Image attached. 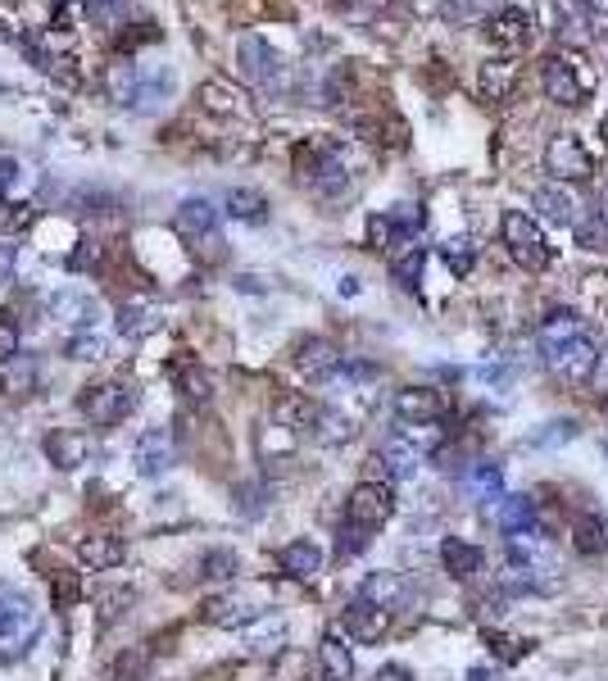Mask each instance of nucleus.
I'll return each mask as SVG.
<instances>
[{
    "mask_svg": "<svg viewBox=\"0 0 608 681\" xmlns=\"http://www.w3.org/2000/svg\"><path fill=\"white\" fill-rule=\"evenodd\" d=\"M160 323H164V314L155 305H123L119 318H113V332L128 336V340H141L150 332H160Z\"/></svg>",
    "mask_w": 608,
    "mask_h": 681,
    "instance_id": "2f4dec72",
    "label": "nucleus"
},
{
    "mask_svg": "<svg viewBox=\"0 0 608 681\" xmlns=\"http://www.w3.org/2000/svg\"><path fill=\"white\" fill-rule=\"evenodd\" d=\"M14 182H19V160L14 155H0V196H6Z\"/></svg>",
    "mask_w": 608,
    "mask_h": 681,
    "instance_id": "5fc2aeb1",
    "label": "nucleus"
},
{
    "mask_svg": "<svg viewBox=\"0 0 608 681\" xmlns=\"http://www.w3.org/2000/svg\"><path fill=\"white\" fill-rule=\"evenodd\" d=\"M78 409H83V419H87L91 428H119L128 413L137 409V396H132L123 382H96V387L83 391Z\"/></svg>",
    "mask_w": 608,
    "mask_h": 681,
    "instance_id": "20e7f679",
    "label": "nucleus"
},
{
    "mask_svg": "<svg viewBox=\"0 0 608 681\" xmlns=\"http://www.w3.org/2000/svg\"><path fill=\"white\" fill-rule=\"evenodd\" d=\"M573 227H577V246H586V250H608V218H604L599 205L590 209V218H582V223H573Z\"/></svg>",
    "mask_w": 608,
    "mask_h": 681,
    "instance_id": "37998d69",
    "label": "nucleus"
},
{
    "mask_svg": "<svg viewBox=\"0 0 608 681\" xmlns=\"http://www.w3.org/2000/svg\"><path fill=\"white\" fill-rule=\"evenodd\" d=\"M372 681H413V672L400 668V663H382V668L372 672Z\"/></svg>",
    "mask_w": 608,
    "mask_h": 681,
    "instance_id": "6e6d98bb",
    "label": "nucleus"
},
{
    "mask_svg": "<svg viewBox=\"0 0 608 681\" xmlns=\"http://www.w3.org/2000/svg\"><path fill=\"white\" fill-rule=\"evenodd\" d=\"M531 205H536V214L531 218H545V223H554V227H573L577 223V201L563 192L558 182H550V186H536V192H531Z\"/></svg>",
    "mask_w": 608,
    "mask_h": 681,
    "instance_id": "aec40b11",
    "label": "nucleus"
},
{
    "mask_svg": "<svg viewBox=\"0 0 608 681\" xmlns=\"http://www.w3.org/2000/svg\"><path fill=\"white\" fill-rule=\"evenodd\" d=\"M78 559H83V568L109 573V568H119V563H123V541H119V537H109V532H91V537L78 541Z\"/></svg>",
    "mask_w": 608,
    "mask_h": 681,
    "instance_id": "4be33fe9",
    "label": "nucleus"
},
{
    "mask_svg": "<svg viewBox=\"0 0 608 681\" xmlns=\"http://www.w3.org/2000/svg\"><path fill=\"white\" fill-rule=\"evenodd\" d=\"M377 464L387 468L391 482H409L417 473V464H423V445H417L409 432H395V436H387L382 445H377Z\"/></svg>",
    "mask_w": 608,
    "mask_h": 681,
    "instance_id": "2eb2a0df",
    "label": "nucleus"
},
{
    "mask_svg": "<svg viewBox=\"0 0 608 681\" xmlns=\"http://www.w3.org/2000/svg\"><path fill=\"white\" fill-rule=\"evenodd\" d=\"M504 10V0H445L441 14L449 28H477L486 19H496Z\"/></svg>",
    "mask_w": 608,
    "mask_h": 681,
    "instance_id": "cd10ccee",
    "label": "nucleus"
},
{
    "mask_svg": "<svg viewBox=\"0 0 608 681\" xmlns=\"http://www.w3.org/2000/svg\"><path fill=\"white\" fill-rule=\"evenodd\" d=\"M241 73L254 87H278L286 64H282V55L269 42H259V36H241Z\"/></svg>",
    "mask_w": 608,
    "mask_h": 681,
    "instance_id": "ddd939ff",
    "label": "nucleus"
},
{
    "mask_svg": "<svg viewBox=\"0 0 608 681\" xmlns=\"http://www.w3.org/2000/svg\"><path fill=\"white\" fill-rule=\"evenodd\" d=\"M500 237H504V246H509L513 263H522L526 273H545L550 263H554V246L545 241L541 223L531 218V214H522V209H509V214H504V223H500Z\"/></svg>",
    "mask_w": 608,
    "mask_h": 681,
    "instance_id": "7ed1b4c3",
    "label": "nucleus"
},
{
    "mask_svg": "<svg viewBox=\"0 0 608 681\" xmlns=\"http://www.w3.org/2000/svg\"><path fill=\"white\" fill-rule=\"evenodd\" d=\"M318 409H323V404L304 400V396H286V400H278V423H282V428H295V432H314Z\"/></svg>",
    "mask_w": 608,
    "mask_h": 681,
    "instance_id": "e433bc0d",
    "label": "nucleus"
},
{
    "mask_svg": "<svg viewBox=\"0 0 608 681\" xmlns=\"http://www.w3.org/2000/svg\"><path fill=\"white\" fill-rule=\"evenodd\" d=\"M78 599H83V582H78V573H64V568H55V573H51V604H55L59 614H68Z\"/></svg>",
    "mask_w": 608,
    "mask_h": 681,
    "instance_id": "a19ab883",
    "label": "nucleus"
},
{
    "mask_svg": "<svg viewBox=\"0 0 608 681\" xmlns=\"http://www.w3.org/2000/svg\"><path fill=\"white\" fill-rule=\"evenodd\" d=\"M200 618L209 627H232V631H241V627H250L259 618V609H254L250 599H241V595H214V599L200 604Z\"/></svg>",
    "mask_w": 608,
    "mask_h": 681,
    "instance_id": "f3484780",
    "label": "nucleus"
},
{
    "mask_svg": "<svg viewBox=\"0 0 608 681\" xmlns=\"http://www.w3.org/2000/svg\"><path fill=\"white\" fill-rule=\"evenodd\" d=\"M42 640V614L32 609L28 591L0 582V663H19Z\"/></svg>",
    "mask_w": 608,
    "mask_h": 681,
    "instance_id": "f03ea898",
    "label": "nucleus"
},
{
    "mask_svg": "<svg viewBox=\"0 0 608 681\" xmlns=\"http://www.w3.org/2000/svg\"><path fill=\"white\" fill-rule=\"evenodd\" d=\"M177 233L192 246H214L218 241V209L205 196H192L177 205ZM222 246V241H218Z\"/></svg>",
    "mask_w": 608,
    "mask_h": 681,
    "instance_id": "4468645a",
    "label": "nucleus"
},
{
    "mask_svg": "<svg viewBox=\"0 0 608 681\" xmlns=\"http://www.w3.org/2000/svg\"><path fill=\"white\" fill-rule=\"evenodd\" d=\"M545 169H550L558 182H590V177H595V155L586 150L582 137L558 132V137L545 145Z\"/></svg>",
    "mask_w": 608,
    "mask_h": 681,
    "instance_id": "423d86ee",
    "label": "nucleus"
},
{
    "mask_svg": "<svg viewBox=\"0 0 608 681\" xmlns=\"http://www.w3.org/2000/svg\"><path fill=\"white\" fill-rule=\"evenodd\" d=\"M295 372L304 382H332L340 372V350L327 336H304V340H295Z\"/></svg>",
    "mask_w": 608,
    "mask_h": 681,
    "instance_id": "1a4fd4ad",
    "label": "nucleus"
},
{
    "mask_svg": "<svg viewBox=\"0 0 608 681\" xmlns=\"http://www.w3.org/2000/svg\"><path fill=\"white\" fill-rule=\"evenodd\" d=\"M577 6H604V0H577Z\"/></svg>",
    "mask_w": 608,
    "mask_h": 681,
    "instance_id": "052dcab7",
    "label": "nucleus"
},
{
    "mask_svg": "<svg viewBox=\"0 0 608 681\" xmlns=\"http://www.w3.org/2000/svg\"><path fill=\"white\" fill-rule=\"evenodd\" d=\"M42 450H46V460H51L59 473H73V468H83V464L91 460V441H87L83 432H73V428H55V432H46Z\"/></svg>",
    "mask_w": 608,
    "mask_h": 681,
    "instance_id": "dca6fc26",
    "label": "nucleus"
},
{
    "mask_svg": "<svg viewBox=\"0 0 608 681\" xmlns=\"http://www.w3.org/2000/svg\"><path fill=\"white\" fill-rule=\"evenodd\" d=\"M51 314H55V318H68V323H78V327H83V323H96V305H91L83 291H73V287L51 295Z\"/></svg>",
    "mask_w": 608,
    "mask_h": 681,
    "instance_id": "c9c22d12",
    "label": "nucleus"
},
{
    "mask_svg": "<svg viewBox=\"0 0 608 681\" xmlns=\"http://www.w3.org/2000/svg\"><path fill=\"white\" fill-rule=\"evenodd\" d=\"M19 340H23V332H19L14 310H0V364H10L19 355Z\"/></svg>",
    "mask_w": 608,
    "mask_h": 681,
    "instance_id": "a18cd8bd",
    "label": "nucleus"
},
{
    "mask_svg": "<svg viewBox=\"0 0 608 681\" xmlns=\"http://www.w3.org/2000/svg\"><path fill=\"white\" fill-rule=\"evenodd\" d=\"M278 563H282L286 577L310 582V577H318V568H323V550H318L314 541H291V545H282Z\"/></svg>",
    "mask_w": 608,
    "mask_h": 681,
    "instance_id": "a878e982",
    "label": "nucleus"
},
{
    "mask_svg": "<svg viewBox=\"0 0 608 681\" xmlns=\"http://www.w3.org/2000/svg\"><path fill=\"white\" fill-rule=\"evenodd\" d=\"M64 355H68V359H100V355H105V332H100V323L73 327Z\"/></svg>",
    "mask_w": 608,
    "mask_h": 681,
    "instance_id": "4c0bfd02",
    "label": "nucleus"
},
{
    "mask_svg": "<svg viewBox=\"0 0 608 681\" xmlns=\"http://www.w3.org/2000/svg\"><path fill=\"white\" fill-rule=\"evenodd\" d=\"M477 83H481L486 100H509L513 87H518V64L513 60H486L481 73H477Z\"/></svg>",
    "mask_w": 608,
    "mask_h": 681,
    "instance_id": "c85d7f7f",
    "label": "nucleus"
},
{
    "mask_svg": "<svg viewBox=\"0 0 608 681\" xmlns=\"http://www.w3.org/2000/svg\"><path fill=\"white\" fill-rule=\"evenodd\" d=\"M222 209L232 214L237 223H250V227L269 223V196L254 192V186H232V192H227V201H222Z\"/></svg>",
    "mask_w": 608,
    "mask_h": 681,
    "instance_id": "bb28decb",
    "label": "nucleus"
},
{
    "mask_svg": "<svg viewBox=\"0 0 608 681\" xmlns=\"http://www.w3.org/2000/svg\"><path fill=\"white\" fill-rule=\"evenodd\" d=\"M391 514H395V490L387 482H359L346 500V522L359 527V532H377Z\"/></svg>",
    "mask_w": 608,
    "mask_h": 681,
    "instance_id": "39448f33",
    "label": "nucleus"
},
{
    "mask_svg": "<svg viewBox=\"0 0 608 681\" xmlns=\"http://www.w3.org/2000/svg\"><path fill=\"white\" fill-rule=\"evenodd\" d=\"M423 263H427V246H423V241H404V246L391 250V278H395L404 291H413L417 278H423Z\"/></svg>",
    "mask_w": 608,
    "mask_h": 681,
    "instance_id": "c756f323",
    "label": "nucleus"
},
{
    "mask_svg": "<svg viewBox=\"0 0 608 681\" xmlns=\"http://www.w3.org/2000/svg\"><path fill=\"white\" fill-rule=\"evenodd\" d=\"M295 177L310 186L318 201H340L350 192V164L340 155L336 137H314L295 150Z\"/></svg>",
    "mask_w": 608,
    "mask_h": 681,
    "instance_id": "f257e3e1",
    "label": "nucleus"
},
{
    "mask_svg": "<svg viewBox=\"0 0 608 681\" xmlns=\"http://www.w3.org/2000/svg\"><path fill=\"white\" fill-rule=\"evenodd\" d=\"M246 631V640H250V650L254 655H278L282 646H286V623L278 618V614H269V618H254L250 627H241Z\"/></svg>",
    "mask_w": 608,
    "mask_h": 681,
    "instance_id": "473e14b6",
    "label": "nucleus"
},
{
    "mask_svg": "<svg viewBox=\"0 0 608 681\" xmlns=\"http://www.w3.org/2000/svg\"><path fill=\"white\" fill-rule=\"evenodd\" d=\"M32 223V205H0V227L14 233V227H28Z\"/></svg>",
    "mask_w": 608,
    "mask_h": 681,
    "instance_id": "603ef678",
    "label": "nucleus"
},
{
    "mask_svg": "<svg viewBox=\"0 0 608 681\" xmlns=\"http://www.w3.org/2000/svg\"><path fill=\"white\" fill-rule=\"evenodd\" d=\"M318 663H323L327 681H350V677H355V655H350V646H346V636L327 631L323 646H318Z\"/></svg>",
    "mask_w": 608,
    "mask_h": 681,
    "instance_id": "7c9ffc66",
    "label": "nucleus"
},
{
    "mask_svg": "<svg viewBox=\"0 0 608 681\" xmlns=\"http://www.w3.org/2000/svg\"><path fill=\"white\" fill-rule=\"evenodd\" d=\"M573 545H577L582 559L604 554V550H608V518L595 514V509H582L577 522H573Z\"/></svg>",
    "mask_w": 608,
    "mask_h": 681,
    "instance_id": "b1692460",
    "label": "nucleus"
},
{
    "mask_svg": "<svg viewBox=\"0 0 608 681\" xmlns=\"http://www.w3.org/2000/svg\"><path fill=\"white\" fill-rule=\"evenodd\" d=\"M468 490H473V500H500V490H504V468L496 460H477L473 473H468Z\"/></svg>",
    "mask_w": 608,
    "mask_h": 681,
    "instance_id": "72a5a7b5",
    "label": "nucleus"
},
{
    "mask_svg": "<svg viewBox=\"0 0 608 681\" xmlns=\"http://www.w3.org/2000/svg\"><path fill=\"white\" fill-rule=\"evenodd\" d=\"M590 387L608 400V355H599V364H595V372H590Z\"/></svg>",
    "mask_w": 608,
    "mask_h": 681,
    "instance_id": "4d7b16f0",
    "label": "nucleus"
},
{
    "mask_svg": "<svg viewBox=\"0 0 608 681\" xmlns=\"http://www.w3.org/2000/svg\"><path fill=\"white\" fill-rule=\"evenodd\" d=\"M573 436H577V423H573V419H563V423H545L541 432H531V445L550 450V445H567Z\"/></svg>",
    "mask_w": 608,
    "mask_h": 681,
    "instance_id": "49530a36",
    "label": "nucleus"
},
{
    "mask_svg": "<svg viewBox=\"0 0 608 681\" xmlns=\"http://www.w3.org/2000/svg\"><path fill=\"white\" fill-rule=\"evenodd\" d=\"M96 259H100V246L96 241H78V250L68 255V269L73 273H87V269H96Z\"/></svg>",
    "mask_w": 608,
    "mask_h": 681,
    "instance_id": "3c124183",
    "label": "nucleus"
},
{
    "mask_svg": "<svg viewBox=\"0 0 608 681\" xmlns=\"http://www.w3.org/2000/svg\"><path fill=\"white\" fill-rule=\"evenodd\" d=\"M350 436H355V423L346 419V413H336V409H318L314 441H323V445H346Z\"/></svg>",
    "mask_w": 608,
    "mask_h": 681,
    "instance_id": "58836bf2",
    "label": "nucleus"
},
{
    "mask_svg": "<svg viewBox=\"0 0 608 681\" xmlns=\"http://www.w3.org/2000/svg\"><path fill=\"white\" fill-rule=\"evenodd\" d=\"M177 464V445L169 428H145L137 436V473L141 477H164Z\"/></svg>",
    "mask_w": 608,
    "mask_h": 681,
    "instance_id": "9b49d317",
    "label": "nucleus"
},
{
    "mask_svg": "<svg viewBox=\"0 0 608 681\" xmlns=\"http://www.w3.org/2000/svg\"><path fill=\"white\" fill-rule=\"evenodd\" d=\"M0 96H6V87H0Z\"/></svg>",
    "mask_w": 608,
    "mask_h": 681,
    "instance_id": "680f3d73",
    "label": "nucleus"
},
{
    "mask_svg": "<svg viewBox=\"0 0 608 681\" xmlns=\"http://www.w3.org/2000/svg\"><path fill=\"white\" fill-rule=\"evenodd\" d=\"M10 269H14V246H0V282L10 278Z\"/></svg>",
    "mask_w": 608,
    "mask_h": 681,
    "instance_id": "13d9d810",
    "label": "nucleus"
},
{
    "mask_svg": "<svg viewBox=\"0 0 608 681\" xmlns=\"http://www.w3.org/2000/svg\"><path fill=\"white\" fill-rule=\"evenodd\" d=\"M395 419L404 428H436L445 419V396L432 387H404L395 396Z\"/></svg>",
    "mask_w": 608,
    "mask_h": 681,
    "instance_id": "9d476101",
    "label": "nucleus"
},
{
    "mask_svg": "<svg viewBox=\"0 0 608 681\" xmlns=\"http://www.w3.org/2000/svg\"><path fill=\"white\" fill-rule=\"evenodd\" d=\"M123 604H132V591H119L113 599L105 595V614H100V618H105V623H119V618H123Z\"/></svg>",
    "mask_w": 608,
    "mask_h": 681,
    "instance_id": "864d4df0",
    "label": "nucleus"
},
{
    "mask_svg": "<svg viewBox=\"0 0 608 681\" xmlns=\"http://www.w3.org/2000/svg\"><path fill=\"white\" fill-rule=\"evenodd\" d=\"M541 87H545V96H550L554 105H563V109H577V105L586 100V91H590V83L577 73V60H573V55H550V60L541 64Z\"/></svg>",
    "mask_w": 608,
    "mask_h": 681,
    "instance_id": "6e6552de",
    "label": "nucleus"
},
{
    "mask_svg": "<svg viewBox=\"0 0 608 681\" xmlns=\"http://www.w3.org/2000/svg\"><path fill=\"white\" fill-rule=\"evenodd\" d=\"M263 505H269L263 500V486H237V514L241 518H259Z\"/></svg>",
    "mask_w": 608,
    "mask_h": 681,
    "instance_id": "09e8293b",
    "label": "nucleus"
},
{
    "mask_svg": "<svg viewBox=\"0 0 608 681\" xmlns=\"http://www.w3.org/2000/svg\"><path fill=\"white\" fill-rule=\"evenodd\" d=\"M36 382H42V364H36V359L14 355L10 364H0V391H6L10 400L32 396V391H36Z\"/></svg>",
    "mask_w": 608,
    "mask_h": 681,
    "instance_id": "393cba45",
    "label": "nucleus"
},
{
    "mask_svg": "<svg viewBox=\"0 0 608 681\" xmlns=\"http://www.w3.org/2000/svg\"><path fill=\"white\" fill-rule=\"evenodd\" d=\"M237 568H241V559L227 550V545H218V550H205V559H200V577L205 582H232L237 577Z\"/></svg>",
    "mask_w": 608,
    "mask_h": 681,
    "instance_id": "ea45409f",
    "label": "nucleus"
},
{
    "mask_svg": "<svg viewBox=\"0 0 608 681\" xmlns=\"http://www.w3.org/2000/svg\"><path fill=\"white\" fill-rule=\"evenodd\" d=\"M477 255H481V246H477L473 237H449V241L441 246V259H445V269H449L454 278H468V273L477 269Z\"/></svg>",
    "mask_w": 608,
    "mask_h": 681,
    "instance_id": "f704fd0d",
    "label": "nucleus"
},
{
    "mask_svg": "<svg viewBox=\"0 0 608 681\" xmlns=\"http://www.w3.org/2000/svg\"><path fill=\"white\" fill-rule=\"evenodd\" d=\"M177 391H182L186 400H192V404H205L209 391H214V382H209V372H205V368L182 364V368H177Z\"/></svg>",
    "mask_w": 608,
    "mask_h": 681,
    "instance_id": "79ce46f5",
    "label": "nucleus"
},
{
    "mask_svg": "<svg viewBox=\"0 0 608 681\" xmlns=\"http://www.w3.org/2000/svg\"><path fill=\"white\" fill-rule=\"evenodd\" d=\"M486 28H490V42H496L500 51H526L531 46V14L518 10V6H504Z\"/></svg>",
    "mask_w": 608,
    "mask_h": 681,
    "instance_id": "a211bd4d",
    "label": "nucleus"
},
{
    "mask_svg": "<svg viewBox=\"0 0 608 681\" xmlns=\"http://www.w3.org/2000/svg\"><path fill=\"white\" fill-rule=\"evenodd\" d=\"M368 537H372V532H359V527L346 522V527H340V537H336V554H346V559L359 554V550L368 545Z\"/></svg>",
    "mask_w": 608,
    "mask_h": 681,
    "instance_id": "8fccbe9b",
    "label": "nucleus"
},
{
    "mask_svg": "<svg viewBox=\"0 0 608 681\" xmlns=\"http://www.w3.org/2000/svg\"><path fill=\"white\" fill-rule=\"evenodd\" d=\"M496 522H500V532H509V537H536L541 532V509H536V500H531V496H500Z\"/></svg>",
    "mask_w": 608,
    "mask_h": 681,
    "instance_id": "6ab92c4d",
    "label": "nucleus"
},
{
    "mask_svg": "<svg viewBox=\"0 0 608 681\" xmlns=\"http://www.w3.org/2000/svg\"><path fill=\"white\" fill-rule=\"evenodd\" d=\"M441 563H445V573H449L454 582H473V577L481 573L486 554H481L473 541H464V537H445V541H441Z\"/></svg>",
    "mask_w": 608,
    "mask_h": 681,
    "instance_id": "412c9836",
    "label": "nucleus"
},
{
    "mask_svg": "<svg viewBox=\"0 0 608 681\" xmlns=\"http://www.w3.org/2000/svg\"><path fill=\"white\" fill-rule=\"evenodd\" d=\"M486 646L496 650L504 663H518V659L531 650V640H513V636H504V631H486Z\"/></svg>",
    "mask_w": 608,
    "mask_h": 681,
    "instance_id": "de8ad7c7",
    "label": "nucleus"
},
{
    "mask_svg": "<svg viewBox=\"0 0 608 681\" xmlns=\"http://www.w3.org/2000/svg\"><path fill=\"white\" fill-rule=\"evenodd\" d=\"M359 599H368L372 609H382V614H400V609H409L413 586L404 573H368L359 586Z\"/></svg>",
    "mask_w": 608,
    "mask_h": 681,
    "instance_id": "f8f14e48",
    "label": "nucleus"
},
{
    "mask_svg": "<svg viewBox=\"0 0 608 681\" xmlns=\"http://www.w3.org/2000/svg\"><path fill=\"white\" fill-rule=\"evenodd\" d=\"M468 681H504V672L500 668H473Z\"/></svg>",
    "mask_w": 608,
    "mask_h": 681,
    "instance_id": "bf43d9fd",
    "label": "nucleus"
},
{
    "mask_svg": "<svg viewBox=\"0 0 608 681\" xmlns=\"http://www.w3.org/2000/svg\"><path fill=\"white\" fill-rule=\"evenodd\" d=\"M340 627H346V636H355V640H377V636H387L391 614L372 609L368 599H355L350 609H346V618H340Z\"/></svg>",
    "mask_w": 608,
    "mask_h": 681,
    "instance_id": "5701e85b",
    "label": "nucleus"
},
{
    "mask_svg": "<svg viewBox=\"0 0 608 681\" xmlns=\"http://www.w3.org/2000/svg\"><path fill=\"white\" fill-rule=\"evenodd\" d=\"M586 336H590V323L577 310H550L545 323L536 327V346H541L545 364H554L563 350H573L577 340H586Z\"/></svg>",
    "mask_w": 608,
    "mask_h": 681,
    "instance_id": "0eeeda50",
    "label": "nucleus"
},
{
    "mask_svg": "<svg viewBox=\"0 0 608 681\" xmlns=\"http://www.w3.org/2000/svg\"><path fill=\"white\" fill-rule=\"evenodd\" d=\"M150 672V655L145 650H123L113 659V681H145Z\"/></svg>",
    "mask_w": 608,
    "mask_h": 681,
    "instance_id": "c03bdc74",
    "label": "nucleus"
}]
</instances>
